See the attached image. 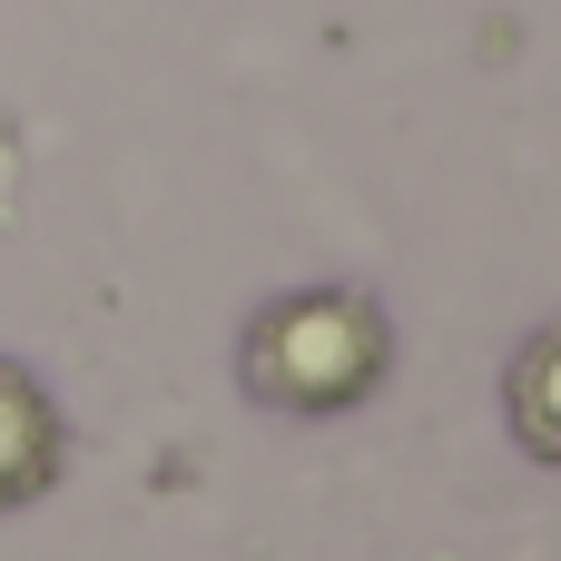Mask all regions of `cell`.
I'll list each match as a JSON object with an SVG mask.
<instances>
[{
	"label": "cell",
	"instance_id": "1",
	"mask_svg": "<svg viewBox=\"0 0 561 561\" xmlns=\"http://www.w3.org/2000/svg\"><path fill=\"white\" fill-rule=\"evenodd\" d=\"M237 365H247V394H256L266 414H306V424H316V414H345V404H365V394L385 385L394 335H385V306H375V296H355V286H306V296L256 306Z\"/></svg>",
	"mask_w": 561,
	"mask_h": 561
},
{
	"label": "cell",
	"instance_id": "2",
	"mask_svg": "<svg viewBox=\"0 0 561 561\" xmlns=\"http://www.w3.org/2000/svg\"><path fill=\"white\" fill-rule=\"evenodd\" d=\"M49 483H59V414L20 365H0V513L39 503Z\"/></svg>",
	"mask_w": 561,
	"mask_h": 561
},
{
	"label": "cell",
	"instance_id": "3",
	"mask_svg": "<svg viewBox=\"0 0 561 561\" xmlns=\"http://www.w3.org/2000/svg\"><path fill=\"white\" fill-rule=\"evenodd\" d=\"M503 414H513V444H523L533 463H561V325H542V335L513 355Z\"/></svg>",
	"mask_w": 561,
	"mask_h": 561
}]
</instances>
